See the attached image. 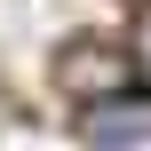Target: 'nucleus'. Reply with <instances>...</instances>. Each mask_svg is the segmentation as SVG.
Instances as JSON below:
<instances>
[{
  "instance_id": "nucleus-2",
  "label": "nucleus",
  "mask_w": 151,
  "mask_h": 151,
  "mask_svg": "<svg viewBox=\"0 0 151 151\" xmlns=\"http://www.w3.org/2000/svg\"><path fill=\"white\" fill-rule=\"evenodd\" d=\"M80 135H96V143H143L151 135V104H127V88L119 96H96L80 111Z\"/></svg>"
},
{
  "instance_id": "nucleus-1",
  "label": "nucleus",
  "mask_w": 151,
  "mask_h": 151,
  "mask_svg": "<svg viewBox=\"0 0 151 151\" xmlns=\"http://www.w3.org/2000/svg\"><path fill=\"white\" fill-rule=\"evenodd\" d=\"M127 80H135L127 48H119V56H104V48H72V56H64V88L88 96V104H96V96H119Z\"/></svg>"
},
{
  "instance_id": "nucleus-3",
  "label": "nucleus",
  "mask_w": 151,
  "mask_h": 151,
  "mask_svg": "<svg viewBox=\"0 0 151 151\" xmlns=\"http://www.w3.org/2000/svg\"><path fill=\"white\" fill-rule=\"evenodd\" d=\"M127 64H135V80L151 88V16H135V32H127Z\"/></svg>"
}]
</instances>
